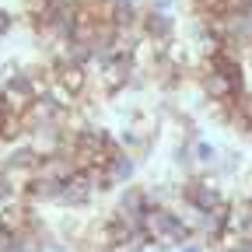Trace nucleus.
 Returning <instances> with one entry per match:
<instances>
[{
	"label": "nucleus",
	"instance_id": "17",
	"mask_svg": "<svg viewBox=\"0 0 252 252\" xmlns=\"http://www.w3.org/2000/svg\"><path fill=\"white\" fill-rule=\"evenodd\" d=\"M109 4H126V0H109Z\"/></svg>",
	"mask_w": 252,
	"mask_h": 252
},
{
	"label": "nucleus",
	"instance_id": "7",
	"mask_svg": "<svg viewBox=\"0 0 252 252\" xmlns=\"http://www.w3.org/2000/svg\"><path fill=\"white\" fill-rule=\"evenodd\" d=\"M105 168H109L112 186H116V189H123V186H130V182L137 179V172H140V158H137V154H130V151H119Z\"/></svg>",
	"mask_w": 252,
	"mask_h": 252
},
{
	"label": "nucleus",
	"instance_id": "2",
	"mask_svg": "<svg viewBox=\"0 0 252 252\" xmlns=\"http://www.w3.org/2000/svg\"><path fill=\"white\" fill-rule=\"evenodd\" d=\"M94 200H98V189H94V182H91V179H88V172L81 168L77 175L63 179L56 207H60V210H88Z\"/></svg>",
	"mask_w": 252,
	"mask_h": 252
},
{
	"label": "nucleus",
	"instance_id": "20",
	"mask_svg": "<svg viewBox=\"0 0 252 252\" xmlns=\"http://www.w3.org/2000/svg\"><path fill=\"white\" fill-rule=\"evenodd\" d=\"M249 140H252V137H249Z\"/></svg>",
	"mask_w": 252,
	"mask_h": 252
},
{
	"label": "nucleus",
	"instance_id": "12",
	"mask_svg": "<svg viewBox=\"0 0 252 252\" xmlns=\"http://www.w3.org/2000/svg\"><path fill=\"white\" fill-rule=\"evenodd\" d=\"M238 186H235V200H242V203H252V172H245L242 179H235Z\"/></svg>",
	"mask_w": 252,
	"mask_h": 252
},
{
	"label": "nucleus",
	"instance_id": "16",
	"mask_svg": "<svg viewBox=\"0 0 252 252\" xmlns=\"http://www.w3.org/2000/svg\"><path fill=\"white\" fill-rule=\"evenodd\" d=\"M7 116H11V109H7V102H4V98H0V126H4V119H7Z\"/></svg>",
	"mask_w": 252,
	"mask_h": 252
},
{
	"label": "nucleus",
	"instance_id": "13",
	"mask_svg": "<svg viewBox=\"0 0 252 252\" xmlns=\"http://www.w3.org/2000/svg\"><path fill=\"white\" fill-rule=\"evenodd\" d=\"M14 25H18V14H11V11L0 7V39H7V35H11Z\"/></svg>",
	"mask_w": 252,
	"mask_h": 252
},
{
	"label": "nucleus",
	"instance_id": "10",
	"mask_svg": "<svg viewBox=\"0 0 252 252\" xmlns=\"http://www.w3.org/2000/svg\"><path fill=\"white\" fill-rule=\"evenodd\" d=\"M193 158H196V168H200L203 175H210L214 165H217V158H220V147H217L214 140H207V137H196V140H193Z\"/></svg>",
	"mask_w": 252,
	"mask_h": 252
},
{
	"label": "nucleus",
	"instance_id": "3",
	"mask_svg": "<svg viewBox=\"0 0 252 252\" xmlns=\"http://www.w3.org/2000/svg\"><path fill=\"white\" fill-rule=\"evenodd\" d=\"M0 98L7 102V109H11L14 116H28V109L39 102V88H35V81H32V77L25 74V67H21V74H14V77L4 81Z\"/></svg>",
	"mask_w": 252,
	"mask_h": 252
},
{
	"label": "nucleus",
	"instance_id": "8",
	"mask_svg": "<svg viewBox=\"0 0 252 252\" xmlns=\"http://www.w3.org/2000/svg\"><path fill=\"white\" fill-rule=\"evenodd\" d=\"M60 186L63 182H56V179H46V175H35L28 182V189H25V200L35 207V203H49V207H56V200H60Z\"/></svg>",
	"mask_w": 252,
	"mask_h": 252
},
{
	"label": "nucleus",
	"instance_id": "4",
	"mask_svg": "<svg viewBox=\"0 0 252 252\" xmlns=\"http://www.w3.org/2000/svg\"><path fill=\"white\" fill-rule=\"evenodd\" d=\"M196 81H200V91H203L207 102H231V98H238V94L245 91V81L228 77V74H220V70L200 74Z\"/></svg>",
	"mask_w": 252,
	"mask_h": 252
},
{
	"label": "nucleus",
	"instance_id": "15",
	"mask_svg": "<svg viewBox=\"0 0 252 252\" xmlns=\"http://www.w3.org/2000/svg\"><path fill=\"white\" fill-rule=\"evenodd\" d=\"M144 4H147L151 11H172V7H175V0H144Z\"/></svg>",
	"mask_w": 252,
	"mask_h": 252
},
{
	"label": "nucleus",
	"instance_id": "1",
	"mask_svg": "<svg viewBox=\"0 0 252 252\" xmlns=\"http://www.w3.org/2000/svg\"><path fill=\"white\" fill-rule=\"evenodd\" d=\"M137 77V60L133 53H116L112 60H105L98 70H94V81H98V91L105 94V98H116V94L130 91Z\"/></svg>",
	"mask_w": 252,
	"mask_h": 252
},
{
	"label": "nucleus",
	"instance_id": "6",
	"mask_svg": "<svg viewBox=\"0 0 252 252\" xmlns=\"http://www.w3.org/2000/svg\"><path fill=\"white\" fill-rule=\"evenodd\" d=\"M53 67H56V81L67 88V91H74L77 98H84L88 88H91V70L88 67H77V63H67V60H56Z\"/></svg>",
	"mask_w": 252,
	"mask_h": 252
},
{
	"label": "nucleus",
	"instance_id": "18",
	"mask_svg": "<svg viewBox=\"0 0 252 252\" xmlns=\"http://www.w3.org/2000/svg\"><path fill=\"white\" fill-rule=\"evenodd\" d=\"M0 88H4V77H0Z\"/></svg>",
	"mask_w": 252,
	"mask_h": 252
},
{
	"label": "nucleus",
	"instance_id": "11",
	"mask_svg": "<svg viewBox=\"0 0 252 252\" xmlns=\"http://www.w3.org/2000/svg\"><path fill=\"white\" fill-rule=\"evenodd\" d=\"M172 165L179 168V172H186V175H196L200 168H196V158H193V140H175L172 144Z\"/></svg>",
	"mask_w": 252,
	"mask_h": 252
},
{
	"label": "nucleus",
	"instance_id": "19",
	"mask_svg": "<svg viewBox=\"0 0 252 252\" xmlns=\"http://www.w3.org/2000/svg\"><path fill=\"white\" fill-rule=\"evenodd\" d=\"M70 252H77V249H70Z\"/></svg>",
	"mask_w": 252,
	"mask_h": 252
},
{
	"label": "nucleus",
	"instance_id": "14",
	"mask_svg": "<svg viewBox=\"0 0 252 252\" xmlns=\"http://www.w3.org/2000/svg\"><path fill=\"white\" fill-rule=\"evenodd\" d=\"M175 252H210V242H203V238L196 235V238H189L186 245H179Z\"/></svg>",
	"mask_w": 252,
	"mask_h": 252
},
{
	"label": "nucleus",
	"instance_id": "9",
	"mask_svg": "<svg viewBox=\"0 0 252 252\" xmlns=\"http://www.w3.org/2000/svg\"><path fill=\"white\" fill-rule=\"evenodd\" d=\"M242 165H245V158H242V151L228 147V151H220V158H217V165H214L210 179H217V182H228V179H235V175L242 172Z\"/></svg>",
	"mask_w": 252,
	"mask_h": 252
},
{
	"label": "nucleus",
	"instance_id": "5",
	"mask_svg": "<svg viewBox=\"0 0 252 252\" xmlns=\"http://www.w3.org/2000/svg\"><path fill=\"white\" fill-rule=\"evenodd\" d=\"M175 28H179V21H175V14L172 11H144V18H140V35L144 39H154V42H168V39H175Z\"/></svg>",
	"mask_w": 252,
	"mask_h": 252
}]
</instances>
